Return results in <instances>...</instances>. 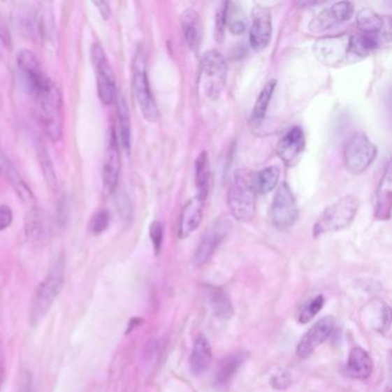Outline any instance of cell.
Here are the masks:
<instances>
[{"instance_id": "cell-32", "label": "cell", "mask_w": 392, "mask_h": 392, "mask_svg": "<svg viewBox=\"0 0 392 392\" xmlns=\"http://www.w3.org/2000/svg\"><path fill=\"white\" fill-rule=\"evenodd\" d=\"M38 158L41 165H42L43 173L45 176L46 183L49 184L50 188L55 190L58 188V178L55 175V167L50 158L49 152L46 151L43 144L38 145Z\"/></svg>"}, {"instance_id": "cell-20", "label": "cell", "mask_w": 392, "mask_h": 392, "mask_svg": "<svg viewBox=\"0 0 392 392\" xmlns=\"http://www.w3.org/2000/svg\"><path fill=\"white\" fill-rule=\"evenodd\" d=\"M391 165H386V170L383 173L382 178L379 181V187L376 189L374 197V208H375L376 219L381 221L390 220L391 217L392 205V178Z\"/></svg>"}, {"instance_id": "cell-3", "label": "cell", "mask_w": 392, "mask_h": 392, "mask_svg": "<svg viewBox=\"0 0 392 392\" xmlns=\"http://www.w3.org/2000/svg\"><path fill=\"white\" fill-rule=\"evenodd\" d=\"M65 280V260L62 256L55 260L45 279L36 289L30 305V324H38L44 319L55 299L61 291Z\"/></svg>"}, {"instance_id": "cell-44", "label": "cell", "mask_w": 392, "mask_h": 392, "mask_svg": "<svg viewBox=\"0 0 392 392\" xmlns=\"http://www.w3.org/2000/svg\"><path fill=\"white\" fill-rule=\"evenodd\" d=\"M321 3H319V1H313V3H311V1H302V3H299V6H315V5H320Z\"/></svg>"}, {"instance_id": "cell-24", "label": "cell", "mask_w": 392, "mask_h": 392, "mask_svg": "<svg viewBox=\"0 0 392 392\" xmlns=\"http://www.w3.org/2000/svg\"><path fill=\"white\" fill-rule=\"evenodd\" d=\"M276 80L267 82L263 90L260 91L259 96L256 98V104L253 106L252 113L249 117V124L253 128H258L263 124V119L266 117L267 110L272 101L273 94L275 92Z\"/></svg>"}, {"instance_id": "cell-21", "label": "cell", "mask_w": 392, "mask_h": 392, "mask_svg": "<svg viewBox=\"0 0 392 392\" xmlns=\"http://www.w3.org/2000/svg\"><path fill=\"white\" fill-rule=\"evenodd\" d=\"M181 27L189 49L197 52L203 41V24L201 15L192 8L184 10L181 15Z\"/></svg>"}, {"instance_id": "cell-30", "label": "cell", "mask_w": 392, "mask_h": 392, "mask_svg": "<svg viewBox=\"0 0 392 392\" xmlns=\"http://www.w3.org/2000/svg\"><path fill=\"white\" fill-rule=\"evenodd\" d=\"M117 117H119V131L120 144L124 151L129 152L131 143V126H130L129 108L124 96L117 98Z\"/></svg>"}, {"instance_id": "cell-12", "label": "cell", "mask_w": 392, "mask_h": 392, "mask_svg": "<svg viewBox=\"0 0 392 392\" xmlns=\"http://www.w3.org/2000/svg\"><path fill=\"white\" fill-rule=\"evenodd\" d=\"M354 3L350 1H338L320 10L308 24V29L313 34L324 33L342 23L347 22L354 17Z\"/></svg>"}, {"instance_id": "cell-43", "label": "cell", "mask_w": 392, "mask_h": 392, "mask_svg": "<svg viewBox=\"0 0 392 392\" xmlns=\"http://www.w3.org/2000/svg\"><path fill=\"white\" fill-rule=\"evenodd\" d=\"M7 50L6 36L3 35V31L0 30V55H3Z\"/></svg>"}, {"instance_id": "cell-31", "label": "cell", "mask_w": 392, "mask_h": 392, "mask_svg": "<svg viewBox=\"0 0 392 392\" xmlns=\"http://www.w3.org/2000/svg\"><path fill=\"white\" fill-rule=\"evenodd\" d=\"M6 174L7 177L10 180V184L13 187L14 190L17 191L19 197L22 199L24 203H30L33 201V192L28 188V185L24 183L22 177L19 175L17 169L14 168L13 166L10 165V162L6 161Z\"/></svg>"}, {"instance_id": "cell-41", "label": "cell", "mask_w": 392, "mask_h": 392, "mask_svg": "<svg viewBox=\"0 0 392 392\" xmlns=\"http://www.w3.org/2000/svg\"><path fill=\"white\" fill-rule=\"evenodd\" d=\"M390 321H391V312H390V307L388 305L383 303L382 307H381V324H382V328L389 329Z\"/></svg>"}, {"instance_id": "cell-42", "label": "cell", "mask_w": 392, "mask_h": 392, "mask_svg": "<svg viewBox=\"0 0 392 392\" xmlns=\"http://www.w3.org/2000/svg\"><path fill=\"white\" fill-rule=\"evenodd\" d=\"M94 6H97L98 10H99V13L101 14L103 19H110L112 12H110V7L108 3H106V1H99V3H94Z\"/></svg>"}, {"instance_id": "cell-6", "label": "cell", "mask_w": 392, "mask_h": 392, "mask_svg": "<svg viewBox=\"0 0 392 392\" xmlns=\"http://www.w3.org/2000/svg\"><path fill=\"white\" fill-rule=\"evenodd\" d=\"M359 210V201L354 196L342 197L337 201L324 208L313 227V236L336 233L349 227Z\"/></svg>"}, {"instance_id": "cell-1", "label": "cell", "mask_w": 392, "mask_h": 392, "mask_svg": "<svg viewBox=\"0 0 392 392\" xmlns=\"http://www.w3.org/2000/svg\"><path fill=\"white\" fill-rule=\"evenodd\" d=\"M314 55L321 64L333 68L352 65L368 55L356 35L326 36L314 43Z\"/></svg>"}, {"instance_id": "cell-25", "label": "cell", "mask_w": 392, "mask_h": 392, "mask_svg": "<svg viewBox=\"0 0 392 392\" xmlns=\"http://www.w3.org/2000/svg\"><path fill=\"white\" fill-rule=\"evenodd\" d=\"M224 22L226 28L233 35H242L247 31V15L240 3L233 1L224 3Z\"/></svg>"}, {"instance_id": "cell-38", "label": "cell", "mask_w": 392, "mask_h": 392, "mask_svg": "<svg viewBox=\"0 0 392 392\" xmlns=\"http://www.w3.org/2000/svg\"><path fill=\"white\" fill-rule=\"evenodd\" d=\"M226 29V22H224V3H221L220 8L217 12V19H215V41L222 42Z\"/></svg>"}, {"instance_id": "cell-29", "label": "cell", "mask_w": 392, "mask_h": 392, "mask_svg": "<svg viewBox=\"0 0 392 392\" xmlns=\"http://www.w3.org/2000/svg\"><path fill=\"white\" fill-rule=\"evenodd\" d=\"M210 304H211L214 314L217 315V318L224 319V320L233 318V303L224 289L215 286L210 290Z\"/></svg>"}, {"instance_id": "cell-8", "label": "cell", "mask_w": 392, "mask_h": 392, "mask_svg": "<svg viewBox=\"0 0 392 392\" xmlns=\"http://www.w3.org/2000/svg\"><path fill=\"white\" fill-rule=\"evenodd\" d=\"M376 156L377 147L366 133H354L344 145V164L354 175H359L367 170Z\"/></svg>"}, {"instance_id": "cell-36", "label": "cell", "mask_w": 392, "mask_h": 392, "mask_svg": "<svg viewBox=\"0 0 392 392\" xmlns=\"http://www.w3.org/2000/svg\"><path fill=\"white\" fill-rule=\"evenodd\" d=\"M117 206L122 219L129 222L133 219V206H131V201L126 194H120L117 196Z\"/></svg>"}, {"instance_id": "cell-16", "label": "cell", "mask_w": 392, "mask_h": 392, "mask_svg": "<svg viewBox=\"0 0 392 392\" xmlns=\"http://www.w3.org/2000/svg\"><path fill=\"white\" fill-rule=\"evenodd\" d=\"M306 146L304 130L300 126H292L280 140L276 153L285 166L292 167L300 159Z\"/></svg>"}, {"instance_id": "cell-37", "label": "cell", "mask_w": 392, "mask_h": 392, "mask_svg": "<svg viewBox=\"0 0 392 392\" xmlns=\"http://www.w3.org/2000/svg\"><path fill=\"white\" fill-rule=\"evenodd\" d=\"M291 376L288 372H279V373L274 374L270 379V386L277 391H283V390L288 389L289 386H291Z\"/></svg>"}, {"instance_id": "cell-2", "label": "cell", "mask_w": 392, "mask_h": 392, "mask_svg": "<svg viewBox=\"0 0 392 392\" xmlns=\"http://www.w3.org/2000/svg\"><path fill=\"white\" fill-rule=\"evenodd\" d=\"M253 174L249 169L240 168L233 173L228 206L233 219L240 222H249L256 215V189L253 184Z\"/></svg>"}, {"instance_id": "cell-13", "label": "cell", "mask_w": 392, "mask_h": 392, "mask_svg": "<svg viewBox=\"0 0 392 392\" xmlns=\"http://www.w3.org/2000/svg\"><path fill=\"white\" fill-rule=\"evenodd\" d=\"M17 64L24 88L29 92L30 96L35 97L49 78L44 75L38 60L30 50L23 49L19 51Z\"/></svg>"}, {"instance_id": "cell-27", "label": "cell", "mask_w": 392, "mask_h": 392, "mask_svg": "<svg viewBox=\"0 0 392 392\" xmlns=\"http://www.w3.org/2000/svg\"><path fill=\"white\" fill-rule=\"evenodd\" d=\"M196 187L197 196L206 201L210 191L211 182V167L208 152H201L196 160Z\"/></svg>"}, {"instance_id": "cell-40", "label": "cell", "mask_w": 392, "mask_h": 392, "mask_svg": "<svg viewBox=\"0 0 392 392\" xmlns=\"http://www.w3.org/2000/svg\"><path fill=\"white\" fill-rule=\"evenodd\" d=\"M17 392H35L33 376L30 375L29 373L23 374L19 391Z\"/></svg>"}, {"instance_id": "cell-18", "label": "cell", "mask_w": 392, "mask_h": 392, "mask_svg": "<svg viewBox=\"0 0 392 392\" xmlns=\"http://www.w3.org/2000/svg\"><path fill=\"white\" fill-rule=\"evenodd\" d=\"M356 26L359 28L360 34L379 36L383 39V42L389 44L391 37L389 17H381L370 8H363L356 15Z\"/></svg>"}, {"instance_id": "cell-14", "label": "cell", "mask_w": 392, "mask_h": 392, "mask_svg": "<svg viewBox=\"0 0 392 392\" xmlns=\"http://www.w3.org/2000/svg\"><path fill=\"white\" fill-rule=\"evenodd\" d=\"M272 14L268 7L256 5L252 10V23L249 28V45L256 52L268 48L272 41Z\"/></svg>"}, {"instance_id": "cell-17", "label": "cell", "mask_w": 392, "mask_h": 392, "mask_svg": "<svg viewBox=\"0 0 392 392\" xmlns=\"http://www.w3.org/2000/svg\"><path fill=\"white\" fill-rule=\"evenodd\" d=\"M121 160L119 140L115 130L110 129L106 153L104 158V189L107 194H112L117 189L119 175H120Z\"/></svg>"}, {"instance_id": "cell-5", "label": "cell", "mask_w": 392, "mask_h": 392, "mask_svg": "<svg viewBox=\"0 0 392 392\" xmlns=\"http://www.w3.org/2000/svg\"><path fill=\"white\" fill-rule=\"evenodd\" d=\"M38 104L39 117L46 135L52 142H59L62 137L61 94L55 82L48 80L35 97Z\"/></svg>"}, {"instance_id": "cell-22", "label": "cell", "mask_w": 392, "mask_h": 392, "mask_svg": "<svg viewBox=\"0 0 392 392\" xmlns=\"http://www.w3.org/2000/svg\"><path fill=\"white\" fill-rule=\"evenodd\" d=\"M345 372L351 379H368L373 373V360L367 351L361 347H354L349 354Z\"/></svg>"}, {"instance_id": "cell-4", "label": "cell", "mask_w": 392, "mask_h": 392, "mask_svg": "<svg viewBox=\"0 0 392 392\" xmlns=\"http://www.w3.org/2000/svg\"><path fill=\"white\" fill-rule=\"evenodd\" d=\"M228 66L224 55L217 50H210L201 57L198 91L210 101H217L227 85Z\"/></svg>"}, {"instance_id": "cell-35", "label": "cell", "mask_w": 392, "mask_h": 392, "mask_svg": "<svg viewBox=\"0 0 392 392\" xmlns=\"http://www.w3.org/2000/svg\"><path fill=\"white\" fill-rule=\"evenodd\" d=\"M150 238L152 242L153 249L156 254H159L164 240V227L159 221H153L150 226Z\"/></svg>"}, {"instance_id": "cell-11", "label": "cell", "mask_w": 392, "mask_h": 392, "mask_svg": "<svg viewBox=\"0 0 392 392\" xmlns=\"http://www.w3.org/2000/svg\"><path fill=\"white\" fill-rule=\"evenodd\" d=\"M231 229V221L226 217H220L214 221L201 237V243L198 245L195 256L192 258V266L201 267L208 263Z\"/></svg>"}, {"instance_id": "cell-39", "label": "cell", "mask_w": 392, "mask_h": 392, "mask_svg": "<svg viewBox=\"0 0 392 392\" xmlns=\"http://www.w3.org/2000/svg\"><path fill=\"white\" fill-rule=\"evenodd\" d=\"M13 221V213L8 206H0V231L10 227Z\"/></svg>"}, {"instance_id": "cell-23", "label": "cell", "mask_w": 392, "mask_h": 392, "mask_svg": "<svg viewBox=\"0 0 392 392\" xmlns=\"http://www.w3.org/2000/svg\"><path fill=\"white\" fill-rule=\"evenodd\" d=\"M212 360H213V352H212L211 344L204 335L198 336L190 356L192 373L196 375L204 373L205 370H208V367L211 366Z\"/></svg>"}, {"instance_id": "cell-28", "label": "cell", "mask_w": 392, "mask_h": 392, "mask_svg": "<svg viewBox=\"0 0 392 392\" xmlns=\"http://www.w3.org/2000/svg\"><path fill=\"white\" fill-rule=\"evenodd\" d=\"M280 181V169L276 166H269L253 175V184L256 194L267 195L277 187Z\"/></svg>"}, {"instance_id": "cell-33", "label": "cell", "mask_w": 392, "mask_h": 392, "mask_svg": "<svg viewBox=\"0 0 392 392\" xmlns=\"http://www.w3.org/2000/svg\"><path fill=\"white\" fill-rule=\"evenodd\" d=\"M324 305V296H317L315 298L312 299L311 302H308L303 307L302 312L299 313L298 321L300 324H306L310 321L315 318V315L322 310Z\"/></svg>"}, {"instance_id": "cell-19", "label": "cell", "mask_w": 392, "mask_h": 392, "mask_svg": "<svg viewBox=\"0 0 392 392\" xmlns=\"http://www.w3.org/2000/svg\"><path fill=\"white\" fill-rule=\"evenodd\" d=\"M204 199L196 195L190 201H187L182 210L180 224H178V237L184 240L191 236L197 231L204 214Z\"/></svg>"}, {"instance_id": "cell-15", "label": "cell", "mask_w": 392, "mask_h": 392, "mask_svg": "<svg viewBox=\"0 0 392 392\" xmlns=\"http://www.w3.org/2000/svg\"><path fill=\"white\" fill-rule=\"evenodd\" d=\"M335 329V319L333 317H324L313 324L299 340L297 345V356L300 359H306L312 356L319 347L331 337Z\"/></svg>"}, {"instance_id": "cell-26", "label": "cell", "mask_w": 392, "mask_h": 392, "mask_svg": "<svg viewBox=\"0 0 392 392\" xmlns=\"http://www.w3.org/2000/svg\"><path fill=\"white\" fill-rule=\"evenodd\" d=\"M245 356L244 354H233L226 356L220 363L215 374V384L217 386H227L231 382L240 367L243 365Z\"/></svg>"}, {"instance_id": "cell-10", "label": "cell", "mask_w": 392, "mask_h": 392, "mask_svg": "<svg viewBox=\"0 0 392 392\" xmlns=\"http://www.w3.org/2000/svg\"><path fill=\"white\" fill-rule=\"evenodd\" d=\"M91 59L94 64V69L97 73L98 96L101 103L104 105H110L114 101L117 94L115 85V76L110 67V62L107 60L104 50L101 45L94 44L91 48Z\"/></svg>"}, {"instance_id": "cell-34", "label": "cell", "mask_w": 392, "mask_h": 392, "mask_svg": "<svg viewBox=\"0 0 392 392\" xmlns=\"http://www.w3.org/2000/svg\"><path fill=\"white\" fill-rule=\"evenodd\" d=\"M110 222V215L108 211L103 210V211L97 212L91 219L90 224H89V231L92 235H101L108 228Z\"/></svg>"}, {"instance_id": "cell-7", "label": "cell", "mask_w": 392, "mask_h": 392, "mask_svg": "<svg viewBox=\"0 0 392 392\" xmlns=\"http://www.w3.org/2000/svg\"><path fill=\"white\" fill-rule=\"evenodd\" d=\"M133 90L143 117L149 122H157L159 119V110L152 90L150 88L149 78L146 71V55L143 48H138L133 58Z\"/></svg>"}, {"instance_id": "cell-9", "label": "cell", "mask_w": 392, "mask_h": 392, "mask_svg": "<svg viewBox=\"0 0 392 392\" xmlns=\"http://www.w3.org/2000/svg\"><path fill=\"white\" fill-rule=\"evenodd\" d=\"M298 206L295 196L286 182H283L276 190L270 206V221L276 229L286 231L293 227L298 220Z\"/></svg>"}]
</instances>
